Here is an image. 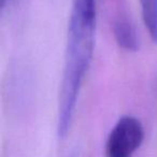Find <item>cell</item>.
I'll list each match as a JSON object with an SVG mask.
<instances>
[{"label": "cell", "mask_w": 157, "mask_h": 157, "mask_svg": "<svg viewBox=\"0 0 157 157\" xmlns=\"http://www.w3.org/2000/svg\"><path fill=\"white\" fill-rule=\"evenodd\" d=\"M144 140V128L139 118L122 116L109 133L105 144L107 157H132Z\"/></svg>", "instance_id": "obj_2"}, {"label": "cell", "mask_w": 157, "mask_h": 157, "mask_svg": "<svg viewBox=\"0 0 157 157\" xmlns=\"http://www.w3.org/2000/svg\"><path fill=\"white\" fill-rule=\"evenodd\" d=\"M96 33V0H71L65 65L58 99V136L68 133L82 84L92 61Z\"/></svg>", "instance_id": "obj_1"}, {"label": "cell", "mask_w": 157, "mask_h": 157, "mask_svg": "<svg viewBox=\"0 0 157 157\" xmlns=\"http://www.w3.org/2000/svg\"><path fill=\"white\" fill-rule=\"evenodd\" d=\"M142 20L151 39L157 43V0H140Z\"/></svg>", "instance_id": "obj_4"}, {"label": "cell", "mask_w": 157, "mask_h": 157, "mask_svg": "<svg viewBox=\"0 0 157 157\" xmlns=\"http://www.w3.org/2000/svg\"><path fill=\"white\" fill-rule=\"evenodd\" d=\"M114 37L117 44L126 51H137L139 48V38L133 26L125 18L114 23Z\"/></svg>", "instance_id": "obj_3"}, {"label": "cell", "mask_w": 157, "mask_h": 157, "mask_svg": "<svg viewBox=\"0 0 157 157\" xmlns=\"http://www.w3.org/2000/svg\"><path fill=\"white\" fill-rule=\"evenodd\" d=\"M8 1H9V0H0V2H1V7H2V9H3V7H5V6L8 3Z\"/></svg>", "instance_id": "obj_5"}]
</instances>
